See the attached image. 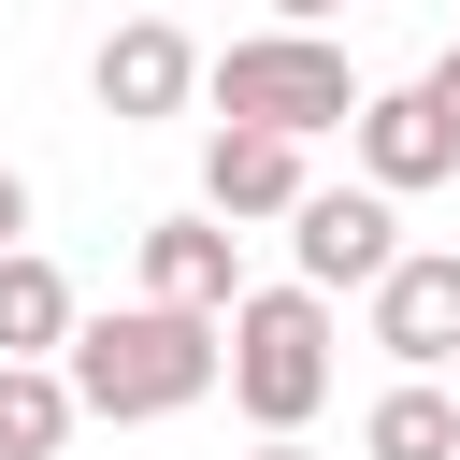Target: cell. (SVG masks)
Segmentation results:
<instances>
[{"label":"cell","mask_w":460,"mask_h":460,"mask_svg":"<svg viewBox=\"0 0 460 460\" xmlns=\"http://www.w3.org/2000/svg\"><path fill=\"white\" fill-rule=\"evenodd\" d=\"M58 374H72V402H86V417H187V402L216 388V316H187V302L72 316Z\"/></svg>","instance_id":"cell-1"},{"label":"cell","mask_w":460,"mask_h":460,"mask_svg":"<svg viewBox=\"0 0 460 460\" xmlns=\"http://www.w3.org/2000/svg\"><path fill=\"white\" fill-rule=\"evenodd\" d=\"M216 388L259 417V431H302L316 402H331V288H230V316H216Z\"/></svg>","instance_id":"cell-2"},{"label":"cell","mask_w":460,"mask_h":460,"mask_svg":"<svg viewBox=\"0 0 460 460\" xmlns=\"http://www.w3.org/2000/svg\"><path fill=\"white\" fill-rule=\"evenodd\" d=\"M201 86H216V115L288 129V144H316V129H345V115H359V72H345V43H331V29H244L230 58H201Z\"/></svg>","instance_id":"cell-3"},{"label":"cell","mask_w":460,"mask_h":460,"mask_svg":"<svg viewBox=\"0 0 460 460\" xmlns=\"http://www.w3.org/2000/svg\"><path fill=\"white\" fill-rule=\"evenodd\" d=\"M86 86H101V115H115V129H158V115H187V101H201V43H187L172 14H129V29H101Z\"/></svg>","instance_id":"cell-4"},{"label":"cell","mask_w":460,"mask_h":460,"mask_svg":"<svg viewBox=\"0 0 460 460\" xmlns=\"http://www.w3.org/2000/svg\"><path fill=\"white\" fill-rule=\"evenodd\" d=\"M288 259H302V288H374V273L402 259L388 187H302V201H288Z\"/></svg>","instance_id":"cell-5"},{"label":"cell","mask_w":460,"mask_h":460,"mask_svg":"<svg viewBox=\"0 0 460 460\" xmlns=\"http://www.w3.org/2000/svg\"><path fill=\"white\" fill-rule=\"evenodd\" d=\"M345 144H359V187H388V201H417V187L460 172V129L431 115V86H359Z\"/></svg>","instance_id":"cell-6"},{"label":"cell","mask_w":460,"mask_h":460,"mask_svg":"<svg viewBox=\"0 0 460 460\" xmlns=\"http://www.w3.org/2000/svg\"><path fill=\"white\" fill-rule=\"evenodd\" d=\"M374 345H388L402 374H446V359H460V244H402V259L374 273Z\"/></svg>","instance_id":"cell-7"},{"label":"cell","mask_w":460,"mask_h":460,"mask_svg":"<svg viewBox=\"0 0 460 460\" xmlns=\"http://www.w3.org/2000/svg\"><path fill=\"white\" fill-rule=\"evenodd\" d=\"M302 187H316V172H302L288 129H244V115H230V129L201 144V216H288Z\"/></svg>","instance_id":"cell-8"},{"label":"cell","mask_w":460,"mask_h":460,"mask_svg":"<svg viewBox=\"0 0 460 460\" xmlns=\"http://www.w3.org/2000/svg\"><path fill=\"white\" fill-rule=\"evenodd\" d=\"M230 216H158L144 230V302H187V316H230Z\"/></svg>","instance_id":"cell-9"},{"label":"cell","mask_w":460,"mask_h":460,"mask_svg":"<svg viewBox=\"0 0 460 460\" xmlns=\"http://www.w3.org/2000/svg\"><path fill=\"white\" fill-rule=\"evenodd\" d=\"M72 345V273L43 244H0V359H58Z\"/></svg>","instance_id":"cell-10"},{"label":"cell","mask_w":460,"mask_h":460,"mask_svg":"<svg viewBox=\"0 0 460 460\" xmlns=\"http://www.w3.org/2000/svg\"><path fill=\"white\" fill-rule=\"evenodd\" d=\"M359 460H460V388H446V374H402V388L359 417Z\"/></svg>","instance_id":"cell-11"},{"label":"cell","mask_w":460,"mask_h":460,"mask_svg":"<svg viewBox=\"0 0 460 460\" xmlns=\"http://www.w3.org/2000/svg\"><path fill=\"white\" fill-rule=\"evenodd\" d=\"M72 417H86V402H72L58 359H0V460H58Z\"/></svg>","instance_id":"cell-12"},{"label":"cell","mask_w":460,"mask_h":460,"mask_svg":"<svg viewBox=\"0 0 460 460\" xmlns=\"http://www.w3.org/2000/svg\"><path fill=\"white\" fill-rule=\"evenodd\" d=\"M417 86H431V115H446V129H460V43H446V58H431V72H417Z\"/></svg>","instance_id":"cell-13"},{"label":"cell","mask_w":460,"mask_h":460,"mask_svg":"<svg viewBox=\"0 0 460 460\" xmlns=\"http://www.w3.org/2000/svg\"><path fill=\"white\" fill-rule=\"evenodd\" d=\"M14 230H29V172H0V244H14Z\"/></svg>","instance_id":"cell-14"},{"label":"cell","mask_w":460,"mask_h":460,"mask_svg":"<svg viewBox=\"0 0 460 460\" xmlns=\"http://www.w3.org/2000/svg\"><path fill=\"white\" fill-rule=\"evenodd\" d=\"M331 14H345V0H273V29H331Z\"/></svg>","instance_id":"cell-15"},{"label":"cell","mask_w":460,"mask_h":460,"mask_svg":"<svg viewBox=\"0 0 460 460\" xmlns=\"http://www.w3.org/2000/svg\"><path fill=\"white\" fill-rule=\"evenodd\" d=\"M244 460H316V446H302V431H259V446H244Z\"/></svg>","instance_id":"cell-16"},{"label":"cell","mask_w":460,"mask_h":460,"mask_svg":"<svg viewBox=\"0 0 460 460\" xmlns=\"http://www.w3.org/2000/svg\"><path fill=\"white\" fill-rule=\"evenodd\" d=\"M446 388H460V359H446Z\"/></svg>","instance_id":"cell-17"}]
</instances>
